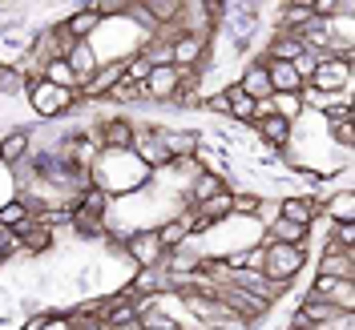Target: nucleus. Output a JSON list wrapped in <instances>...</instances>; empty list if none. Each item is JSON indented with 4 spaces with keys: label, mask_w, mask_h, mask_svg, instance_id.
<instances>
[{
    "label": "nucleus",
    "mask_w": 355,
    "mask_h": 330,
    "mask_svg": "<svg viewBox=\"0 0 355 330\" xmlns=\"http://www.w3.org/2000/svg\"><path fill=\"white\" fill-rule=\"evenodd\" d=\"M150 169L133 157V149H101L97 161L89 165V185L105 190L110 198H130L150 185Z\"/></svg>",
    "instance_id": "obj_1"
},
{
    "label": "nucleus",
    "mask_w": 355,
    "mask_h": 330,
    "mask_svg": "<svg viewBox=\"0 0 355 330\" xmlns=\"http://www.w3.org/2000/svg\"><path fill=\"white\" fill-rule=\"evenodd\" d=\"M24 101L33 105L37 113V121H53V117H61L69 113L73 105H81V97H77V89H61L53 85V81H24Z\"/></svg>",
    "instance_id": "obj_2"
},
{
    "label": "nucleus",
    "mask_w": 355,
    "mask_h": 330,
    "mask_svg": "<svg viewBox=\"0 0 355 330\" xmlns=\"http://www.w3.org/2000/svg\"><path fill=\"white\" fill-rule=\"evenodd\" d=\"M166 246L157 238L154 226H146V230H130L125 238H121V258L133 266V270H157V266H166Z\"/></svg>",
    "instance_id": "obj_3"
},
{
    "label": "nucleus",
    "mask_w": 355,
    "mask_h": 330,
    "mask_svg": "<svg viewBox=\"0 0 355 330\" xmlns=\"http://www.w3.org/2000/svg\"><path fill=\"white\" fill-rule=\"evenodd\" d=\"M266 242V238H263ZM307 266V246H287V242H266V258H263V274L270 282L291 286L299 278V270Z\"/></svg>",
    "instance_id": "obj_4"
},
{
    "label": "nucleus",
    "mask_w": 355,
    "mask_h": 330,
    "mask_svg": "<svg viewBox=\"0 0 355 330\" xmlns=\"http://www.w3.org/2000/svg\"><path fill=\"white\" fill-rule=\"evenodd\" d=\"M307 85L323 89V93H352V61L331 57V53H319V68Z\"/></svg>",
    "instance_id": "obj_5"
},
{
    "label": "nucleus",
    "mask_w": 355,
    "mask_h": 330,
    "mask_svg": "<svg viewBox=\"0 0 355 330\" xmlns=\"http://www.w3.org/2000/svg\"><path fill=\"white\" fill-rule=\"evenodd\" d=\"M246 129L254 133L259 141H263L266 149H287L291 141H295V121H287V117H279V113H266V117H254Z\"/></svg>",
    "instance_id": "obj_6"
},
{
    "label": "nucleus",
    "mask_w": 355,
    "mask_h": 330,
    "mask_svg": "<svg viewBox=\"0 0 355 330\" xmlns=\"http://www.w3.org/2000/svg\"><path fill=\"white\" fill-rule=\"evenodd\" d=\"M182 77H186V68H178V65L150 68V77L141 81V85H146V101H150V105H170V97H174V89L182 85Z\"/></svg>",
    "instance_id": "obj_7"
},
{
    "label": "nucleus",
    "mask_w": 355,
    "mask_h": 330,
    "mask_svg": "<svg viewBox=\"0 0 355 330\" xmlns=\"http://www.w3.org/2000/svg\"><path fill=\"white\" fill-rule=\"evenodd\" d=\"M93 133L101 141V149H130L133 145V121L130 117H97Z\"/></svg>",
    "instance_id": "obj_8"
},
{
    "label": "nucleus",
    "mask_w": 355,
    "mask_h": 330,
    "mask_svg": "<svg viewBox=\"0 0 355 330\" xmlns=\"http://www.w3.org/2000/svg\"><path fill=\"white\" fill-rule=\"evenodd\" d=\"M323 214V201L315 198V194H287V198H279V218H291L299 221V226H311V221Z\"/></svg>",
    "instance_id": "obj_9"
},
{
    "label": "nucleus",
    "mask_w": 355,
    "mask_h": 330,
    "mask_svg": "<svg viewBox=\"0 0 355 330\" xmlns=\"http://www.w3.org/2000/svg\"><path fill=\"white\" fill-rule=\"evenodd\" d=\"M170 48H174V65L186 68V73H194L210 57V41H198V37H174Z\"/></svg>",
    "instance_id": "obj_10"
},
{
    "label": "nucleus",
    "mask_w": 355,
    "mask_h": 330,
    "mask_svg": "<svg viewBox=\"0 0 355 330\" xmlns=\"http://www.w3.org/2000/svg\"><path fill=\"white\" fill-rule=\"evenodd\" d=\"M319 278H355V250H323Z\"/></svg>",
    "instance_id": "obj_11"
},
{
    "label": "nucleus",
    "mask_w": 355,
    "mask_h": 330,
    "mask_svg": "<svg viewBox=\"0 0 355 330\" xmlns=\"http://www.w3.org/2000/svg\"><path fill=\"white\" fill-rule=\"evenodd\" d=\"M157 137L170 149V157H194L202 145V133H194V129H162L157 125Z\"/></svg>",
    "instance_id": "obj_12"
},
{
    "label": "nucleus",
    "mask_w": 355,
    "mask_h": 330,
    "mask_svg": "<svg viewBox=\"0 0 355 330\" xmlns=\"http://www.w3.org/2000/svg\"><path fill=\"white\" fill-rule=\"evenodd\" d=\"M323 201V218L327 221H355V190L343 185V190H331Z\"/></svg>",
    "instance_id": "obj_13"
},
{
    "label": "nucleus",
    "mask_w": 355,
    "mask_h": 330,
    "mask_svg": "<svg viewBox=\"0 0 355 330\" xmlns=\"http://www.w3.org/2000/svg\"><path fill=\"white\" fill-rule=\"evenodd\" d=\"M105 101L121 105V109H130V105H150V101H146V85H141V81H133V77H125V73L110 85Z\"/></svg>",
    "instance_id": "obj_14"
},
{
    "label": "nucleus",
    "mask_w": 355,
    "mask_h": 330,
    "mask_svg": "<svg viewBox=\"0 0 355 330\" xmlns=\"http://www.w3.org/2000/svg\"><path fill=\"white\" fill-rule=\"evenodd\" d=\"M65 61H69V68L77 73V85H81V81H89V77L97 73V65H101V61H97V48H93V41H77L65 53Z\"/></svg>",
    "instance_id": "obj_15"
},
{
    "label": "nucleus",
    "mask_w": 355,
    "mask_h": 330,
    "mask_svg": "<svg viewBox=\"0 0 355 330\" xmlns=\"http://www.w3.org/2000/svg\"><path fill=\"white\" fill-rule=\"evenodd\" d=\"M263 238L266 242H287V246H307L311 242L307 226H299V221H291V218H275L263 230Z\"/></svg>",
    "instance_id": "obj_16"
},
{
    "label": "nucleus",
    "mask_w": 355,
    "mask_h": 330,
    "mask_svg": "<svg viewBox=\"0 0 355 330\" xmlns=\"http://www.w3.org/2000/svg\"><path fill=\"white\" fill-rule=\"evenodd\" d=\"M234 85L243 89L246 97H254V101H266V97H270V77H266V65H263V61H250Z\"/></svg>",
    "instance_id": "obj_17"
},
{
    "label": "nucleus",
    "mask_w": 355,
    "mask_h": 330,
    "mask_svg": "<svg viewBox=\"0 0 355 330\" xmlns=\"http://www.w3.org/2000/svg\"><path fill=\"white\" fill-rule=\"evenodd\" d=\"M266 77H270V93H299L303 89V77L295 73L291 61H263Z\"/></svg>",
    "instance_id": "obj_18"
},
{
    "label": "nucleus",
    "mask_w": 355,
    "mask_h": 330,
    "mask_svg": "<svg viewBox=\"0 0 355 330\" xmlns=\"http://www.w3.org/2000/svg\"><path fill=\"white\" fill-rule=\"evenodd\" d=\"M65 28H69V37H73V41H93V37H97V28H101V17H97L89 4H81L77 12H69V17H65Z\"/></svg>",
    "instance_id": "obj_19"
},
{
    "label": "nucleus",
    "mask_w": 355,
    "mask_h": 330,
    "mask_svg": "<svg viewBox=\"0 0 355 330\" xmlns=\"http://www.w3.org/2000/svg\"><path fill=\"white\" fill-rule=\"evenodd\" d=\"M303 53H307V44L299 41L295 33H275L270 44H266V53H263V61H295Z\"/></svg>",
    "instance_id": "obj_20"
},
{
    "label": "nucleus",
    "mask_w": 355,
    "mask_h": 330,
    "mask_svg": "<svg viewBox=\"0 0 355 330\" xmlns=\"http://www.w3.org/2000/svg\"><path fill=\"white\" fill-rule=\"evenodd\" d=\"M222 89H226V101H230V113H226V117H230L234 125H250V121H254V105H259V101H254V97H246L239 85H222Z\"/></svg>",
    "instance_id": "obj_21"
},
{
    "label": "nucleus",
    "mask_w": 355,
    "mask_h": 330,
    "mask_svg": "<svg viewBox=\"0 0 355 330\" xmlns=\"http://www.w3.org/2000/svg\"><path fill=\"white\" fill-rule=\"evenodd\" d=\"M230 194H234V190H218L214 198L198 201L194 210H198V214H202L206 221H210V226H218V221H226V218H230Z\"/></svg>",
    "instance_id": "obj_22"
},
{
    "label": "nucleus",
    "mask_w": 355,
    "mask_h": 330,
    "mask_svg": "<svg viewBox=\"0 0 355 330\" xmlns=\"http://www.w3.org/2000/svg\"><path fill=\"white\" fill-rule=\"evenodd\" d=\"M28 154V129H12L8 137H0V165H17Z\"/></svg>",
    "instance_id": "obj_23"
},
{
    "label": "nucleus",
    "mask_w": 355,
    "mask_h": 330,
    "mask_svg": "<svg viewBox=\"0 0 355 330\" xmlns=\"http://www.w3.org/2000/svg\"><path fill=\"white\" fill-rule=\"evenodd\" d=\"M24 221H28V205H24L21 198L0 201V226H4V230H21Z\"/></svg>",
    "instance_id": "obj_24"
},
{
    "label": "nucleus",
    "mask_w": 355,
    "mask_h": 330,
    "mask_svg": "<svg viewBox=\"0 0 355 330\" xmlns=\"http://www.w3.org/2000/svg\"><path fill=\"white\" fill-rule=\"evenodd\" d=\"M44 81H53V85H61V89H77V73L69 68L65 57H53V61L44 65Z\"/></svg>",
    "instance_id": "obj_25"
},
{
    "label": "nucleus",
    "mask_w": 355,
    "mask_h": 330,
    "mask_svg": "<svg viewBox=\"0 0 355 330\" xmlns=\"http://www.w3.org/2000/svg\"><path fill=\"white\" fill-rule=\"evenodd\" d=\"M327 302H331L335 310H355V278H339V282H331Z\"/></svg>",
    "instance_id": "obj_26"
},
{
    "label": "nucleus",
    "mask_w": 355,
    "mask_h": 330,
    "mask_svg": "<svg viewBox=\"0 0 355 330\" xmlns=\"http://www.w3.org/2000/svg\"><path fill=\"white\" fill-rule=\"evenodd\" d=\"M270 109L279 117H287V121H299L303 117V101H299V93H270Z\"/></svg>",
    "instance_id": "obj_27"
},
{
    "label": "nucleus",
    "mask_w": 355,
    "mask_h": 330,
    "mask_svg": "<svg viewBox=\"0 0 355 330\" xmlns=\"http://www.w3.org/2000/svg\"><path fill=\"white\" fill-rule=\"evenodd\" d=\"M0 97H24V81L12 65H0Z\"/></svg>",
    "instance_id": "obj_28"
},
{
    "label": "nucleus",
    "mask_w": 355,
    "mask_h": 330,
    "mask_svg": "<svg viewBox=\"0 0 355 330\" xmlns=\"http://www.w3.org/2000/svg\"><path fill=\"white\" fill-rule=\"evenodd\" d=\"M331 242L339 246V250H355V221H331Z\"/></svg>",
    "instance_id": "obj_29"
}]
</instances>
